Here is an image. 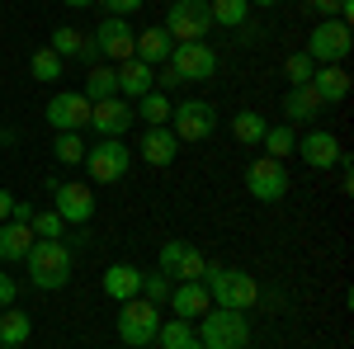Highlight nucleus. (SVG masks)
<instances>
[{
    "label": "nucleus",
    "mask_w": 354,
    "mask_h": 349,
    "mask_svg": "<svg viewBox=\"0 0 354 349\" xmlns=\"http://www.w3.org/2000/svg\"><path fill=\"white\" fill-rule=\"evenodd\" d=\"M203 288L213 297V307H232V312H245L260 302V283L241 274V269H227V265H208L203 269Z\"/></svg>",
    "instance_id": "nucleus-3"
},
{
    "label": "nucleus",
    "mask_w": 354,
    "mask_h": 349,
    "mask_svg": "<svg viewBox=\"0 0 354 349\" xmlns=\"http://www.w3.org/2000/svg\"><path fill=\"white\" fill-rule=\"evenodd\" d=\"M33 217V203L28 198H15V208H10V222H28Z\"/></svg>",
    "instance_id": "nucleus-42"
},
{
    "label": "nucleus",
    "mask_w": 354,
    "mask_h": 349,
    "mask_svg": "<svg viewBox=\"0 0 354 349\" xmlns=\"http://www.w3.org/2000/svg\"><path fill=\"white\" fill-rule=\"evenodd\" d=\"M15 293H19V283L0 269V312H5V307H15Z\"/></svg>",
    "instance_id": "nucleus-38"
},
{
    "label": "nucleus",
    "mask_w": 354,
    "mask_h": 349,
    "mask_svg": "<svg viewBox=\"0 0 354 349\" xmlns=\"http://www.w3.org/2000/svg\"><path fill=\"white\" fill-rule=\"evenodd\" d=\"M43 118H48L53 133H85L90 128V100L81 90H57L43 109Z\"/></svg>",
    "instance_id": "nucleus-8"
},
{
    "label": "nucleus",
    "mask_w": 354,
    "mask_h": 349,
    "mask_svg": "<svg viewBox=\"0 0 354 349\" xmlns=\"http://www.w3.org/2000/svg\"><path fill=\"white\" fill-rule=\"evenodd\" d=\"M175 85H185V81H180V76H175L170 66H156V90H161V95H170Z\"/></svg>",
    "instance_id": "nucleus-40"
},
{
    "label": "nucleus",
    "mask_w": 354,
    "mask_h": 349,
    "mask_svg": "<svg viewBox=\"0 0 354 349\" xmlns=\"http://www.w3.org/2000/svg\"><path fill=\"white\" fill-rule=\"evenodd\" d=\"M113 302H128V297H142V269L137 265H109L104 269V283H100Z\"/></svg>",
    "instance_id": "nucleus-22"
},
{
    "label": "nucleus",
    "mask_w": 354,
    "mask_h": 349,
    "mask_svg": "<svg viewBox=\"0 0 354 349\" xmlns=\"http://www.w3.org/2000/svg\"><path fill=\"white\" fill-rule=\"evenodd\" d=\"M170 109H175V100H170V95H161V90H147V95L133 104V113L147 123V128H156V123H170Z\"/></svg>",
    "instance_id": "nucleus-26"
},
{
    "label": "nucleus",
    "mask_w": 354,
    "mask_h": 349,
    "mask_svg": "<svg viewBox=\"0 0 354 349\" xmlns=\"http://www.w3.org/2000/svg\"><path fill=\"white\" fill-rule=\"evenodd\" d=\"M28 335H33V321H28V312H15V307H5V312H0V345H5V349H24Z\"/></svg>",
    "instance_id": "nucleus-25"
},
{
    "label": "nucleus",
    "mask_w": 354,
    "mask_h": 349,
    "mask_svg": "<svg viewBox=\"0 0 354 349\" xmlns=\"http://www.w3.org/2000/svg\"><path fill=\"white\" fill-rule=\"evenodd\" d=\"M137 151H142V161L147 165H175V156H180V137L170 133V123H156V128H147L142 133V142H137Z\"/></svg>",
    "instance_id": "nucleus-17"
},
{
    "label": "nucleus",
    "mask_w": 354,
    "mask_h": 349,
    "mask_svg": "<svg viewBox=\"0 0 354 349\" xmlns=\"http://www.w3.org/2000/svg\"><path fill=\"white\" fill-rule=\"evenodd\" d=\"M194 335L203 349H245L250 345V321H245V312H232V307H208L194 321Z\"/></svg>",
    "instance_id": "nucleus-2"
},
{
    "label": "nucleus",
    "mask_w": 354,
    "mask_h": 349,
    "mask_svg": "<svg viewBox=\"0 0 354 349\" xmlns=\"http://www.w3.org/2000/svg\"><path fill=\"white\" fill-rule=\"evenodd\" d=\"M53 208L62 213L66 227H85L90 217H95V189L81 185V180H53Z\"/></svg>",
    "instance_id": "nucleus-12"
},
{
    "label": "nucleus",
    "mask_w": 354,
    "mask_h": 349,
    "mask_svg": "<svg viewBox=\"0 0 354 349\" xmlns=\"http://www.w3.org/2000/svg\"><path fill=\"white\" fill-rule=\"evenodd\" d=\"M81 62H90V66L100 62V48H95V38H85V43H81Z\"/></svg>",
    "instance_id": "nucleus-43"
},
{
    "label": "nucleus",
    "mask_w": 354,
    "mask_h": 349,
    "mask_svg": "<svg viewBox=\"0 0 354 349\" xmlns=\"http://www.w3.org/2000/svg\"><path fill=\"white\" fill-rule=\"evenodd\" d=\"M307 85L317 90V100H322V104H340V100L350 95V71H345V66H317Z\"/></svg>",
    "instance_id": "nucleus-21"
},
{
    "label": "nucleus",
    "mask_w": 354,
    "mask_h": 349,
    "mask_svg": "<svg viewBox=\"0 0 354 349\" xmlns=\"http://www.w3.org/2000/svg\"><path fill=\"white\" fill-rule=\"evenodd\" d=\"M250 5H265V10H270V5H279V0H250Z\"/></svg>",
    "instance_id": "nucleus-46"
},
{
    "label": "nucleus",
    "mask_w": 354,
    "mask_h": 349,
    "mask_svg": "<svg viewBox=\"0 0 354 349\" xmlns=\"http://www.w3.org/2000/svg\"><path fill=\"white\" fill-rule=\"evenodd\" d=\"M161 307L156 302H147V297H128V302H118V340L128 349H147L156 345V330H161Z\"/></svg>",
    "instance_id": "nucleus-4"
},
{
    "label": "nucleus",
    "mask_w": 354,
    "mask_h": 349,
    "mask_svg": "<svg viewBox=\"0 0 354 349\" xmlns=\"http://www.w3.org/2000/svg\"><path fill=\"white\" fill-rule=\"evenodd\" d=\"M322 109H326V104L317 100V90H312V85H293V90H288V100H283V113H288V123H312Z\"/></svg>",
    "instance_id": "nucleus-24"
},
{
    "label": "nucleus",
    "mask_w": 354,
    "mask_h": 349,
    "mask_svg": "<svg viewBox=\"0 0 354 349\" xmlns=\"http://www.w3.org/2000/svg\"><path fill=\"white\" fill-rule=\"evenodd\" d=\"M53 156L62 165H81L85 161V137L81 133H57L53 137Z\"/></svg>",
    "instance_id": "nucleus-33"
},
{
    "label": "nucleus",
    "mask_w": 354,
    "mask_h": 349,
    "mask_svg": "<svg viewBox=\"0 0 354 349\" xmlns=\"http://www.w3.org/2000/svg\"><path fill=\"white\" fill-rule=\"evenodd\" d=\"M0 349H5V345H0Z\"/></svg>",
    "instance_id": "nucleus-49"
},
{
    "label": "nucleus",
    "mask_w": 354,
    "mask_h": 349,
    "mask_svg": "<svg viewBox=\"0 0 354 349\" xmlns=\"http://www.w3.org/2000/svg\"><path fill=\"white\" fill-rule=\"evenodd\" d=\"M10 208H15V194H10V189H0V222H10Z\"/></svg>",
    "instance_id": "nucleus-44"
},
{
    "label": "nucleus",
    "mask_w": 354,
    "mask_h": 349,
    "mask_svg": "<svg viewBox=\"0 0 354 349\" xmlns=\"http://www.w3.org/2000/svg\"><path fill=\"white\" fill-rule=\"evenodd\" d=\"M307 5H312L322 19H335V15H340V0H307Z\"/></svg>",
    "instance_id": "nucleus-41"
},
{
    "label": "nucleus",
    "mask_w": 354,
    "mask_h": 349,
    "mask_svg": "<svg viewBox=\"0 0 354 349\" xmlns=\"http://www.w3.org/2000/svg\"><path fill=\"white\" fill-rule=\"evenodd\" d=\"M298 156L312 170H335V161L345 156V147H340V137L326 133V128H312L307 137H298Z\"/></svg>",
    "instance_id": "nucleus-15"
},
{
    "label": "nucleus",
    "mask_w": 354,
    "mask_h": 349,
    "mask_svg": "<svg viewBox=\"0 0 354 349\" xmlns=\"http://www.w3.org/2000/svg\"><path fill=\"white\" fill-rule=\"evenodd\" d=\"M165 33L175 43H203L213 33V15H208V0H170L165 10Z\"/></svg>",
    "instance_id": "nucleus-6"
},
{
    "label": "nucleus",
    "mask_w": 354,
    "mask_h": 349,
    "mask_svg": "<svg viewBox=\"0 0 354 349\" xmlns=\"http://www.w3.org/2000/svg\"><path fill=\"white\" fill-rule=\"evenodd\" d=\"M62 5H71V10H90V5H100V0H62Z\"/></svg>",
    "instance_id": "nucleus-45"
},
{
    "label": "nucleus",
    "mask_w": 354,
    "mask_h": 349,
    "mask_svg": "<svg viewBox=\"0 0 354 349\" xmlns=\"http://www.w3.org/2000/svg\"><path fill=\"white\" fill-rule=\"evenodd\" d=\"M128 165H133V147L123 137H100L95 147H85V170L100 185H118L128 175Z\"/></svg>",
    "instance_id": "nucleus-5"
},
{
    "label": "nucleus",
    "mask_w": 354,
    "mask_h": 349,
    "mask_svg": "<svg viewBox=\"0 0 354 349\" xmlns=\"http://www.w3.org/2000/svg\"><path fill=\"white\" fill-rule=\"evenodd\" d=\"M0 147H5V142H0Z\"/></svg>",
    "instance_id": "nucleus-48"
},
{
    "label": "nucleus",
    "mask_w": 354,
    "mask_h": 349,
    "mask_svg": "<svg viewBox=\"0 0 354 349\" xmlns=\"http://www.w3.org/2000/svg\"><path fill=\"white\" fill-rule=\"evenodd\" d=\"M156 345H161V349H194V345H198L194 321H185V317H170V321H161V330H156Z\"/></svg>",
    "instance_id": "nucleus-27"
},
{
    "label": "nucleus",
    "mask_w": 354,
    "mask_h": 349,
    "mask_svg": "<svg viewBox=\"0 0 354 349\" xmlns=\"http://www.w3.org/2000/svg\"><path fill=\"white\" fill-rule=\"evenodd\" d=\"M265 118L255 113V109H241L236 118H232V133H236V142H245V147H260V137H265Z\"/></svg>",
    "instance_id": "nucleus-32"
},
{
    "label": "nucleus",
    "mask_w": 354,
    "mask_h": 349,
    "mask_svg": "<svg viewBox=\"0 0 354 349\" xmlns=\"http://www.w3.org/2000/svg\"><path fill=\"white\" fill-rule=\"evenodd\" d=\"M312 71H317V62H312L307 53H293L288 62H283V76H288V90H293V85H307V81H312Z\"/></svg>",
    "instance_id": "nucleus-36"
},
{
    "label": "nucleus",
    "mask_w": 354,
    "mask_h": 349,
    "mask_svg": "<svg viewBox=\"0 0 354 349\" xmlns=\"http://www.w3.org/2000/svg\"><path fill=\"white\" fill-rule=\"evenodd\" d=\"M170 288H175V283L165 279L161 269H156V274H142V297H147V302H156V307H161L165 297H170Z\"/></svg>",
    "instance_id": "nucleus-37"
},
{
    "label": "nucleus",
    "mask_w": 354,
    "mask_h": 349,
    "mask_svg": "<svg viewBox=\"0 0 354 349\" xmlns=\"http://www.w3.org/2000/svg\"><path fill=\"white\" fill-rule=\"evenodd\" d=\"M104 5H109V15H118V19H128V15H137V10H142L147 0H104Z\"/></svg>",
    "instance_id": "nucleus-39"
},
{
    "label": "nucleus",
    "mask_w": 354,
    "mask_h": 349,
    "mask_svg": "<svg viewBox=\"0 0 354 349\" xmlns=\"http://www.w3.org/2000/svg\"><path fill=\"white\" fill-rule=\"evenodd\" d=\"M245 189H250L255 203H279V198L288 194V165L274 161V156L250 161V170H245Z\"/></svg>",
    "instance_id": "nucleus-10"
},
{
    "label": "nucleus",
    "mask_w": 354,
    "mask_h": 349,
    "mask_svg": "<svg viewBox=\"0 0 354 349\" xmlns=\"http://www.w3.org/2000/svg\"><path fill=\"white\" fill-rule=\"evenodd\" d=\"M62 66H66V62H62L53 48H38V53L28 57V76H33V81H43V85L62 81Z\"/></svg>",
    "instance_id": "nucleus-30"
},
{
    "label": "nucleus",
    "mask_w": 354,
    "mask_h": 349,
    "mask_svg": "<svg viewBox=\"0 0 354 349\" xmlns=\"http://www.w3.org/2000/svg\"><path fill=\"white\" fill-rule=\"evenodd\" d=\"M350 48H354L350 24H340V19H322V24H312L307 48H302V53L312 57L317 66H340V62L350 57Z\"/></svg>",
    "instance_id": "nucleus-7"
},
{
    "label": "nucleus",
    "mask_w": 354,
    "mask_h": 349,
    "mask_svg": "<svg viewBox=\"0 0 354 349\" xmlns=\"http://www.w3.org/2000/svg\"><path fill=\"white\" fill-rule=\"evenodd\" d=\"M81 43H85V38H81V33H76L71 24H57V28H53V43H48V48H53L62 62H71V57H81Z\"/></svg>",
    "instance_id": "nucleus-35"
},
{
    "label": "nucleus",
    "mask_w": 354,
    "mask_h": 349,
    "mask_svg": "<svg viewBox=\"0 0 354 349\" xmlns=\"http://www.w3.org/2000/svg\"><path fill=\"white\" fill-rule=\"evenodd\" d=\"M133 43H137L133 24L118 19V15H109L104 24L95 28V48H100V57H109V62H128L133 57Z\"/></svg>",
    "instance_id": "nucleus-16"
},
{
    "label": "nucleus",
    "mask_w": 354,
    "mask_h": 349,
    "mask_svg": "<svg viewBox=\"0 0 354 349\" xmlns=\"http://www.w3.org/2000/svg\"><path fill=\"white\" fill-rule=\"evenodd\" d=\"M165 302H170V307H175V317H185V321H198V317L213 307V297H208L203 283H175Z\"/></svg>",
    "instance_id": "nucleus-20"
},
{
    "label": "nucleus",
    "mask_w": 354,
    "mask_h": 349,
    "mask_svg": "<svg viewBox=\"0 0 354 349\" xmlns=\"http://www.w3.org/2000/svg\"><path fill=\"white\" fill-rule=\"evenodd\" d=\"M28 232L38 236V241H62V232H66V222H62V213H38L33 208V217H28Z\"/></svg>",
    "instance_id": "nucleus-34"
},
{
    "label": "nucleus",
    "mask_w": 354,
    "mask_h": 349,
    "mask_svg": "<svg viewBox=\"0 0 354 349\" xmlns=\"http://www.w3.org/2000/svg\"><path fill=\"white\" fill-rule=\"evenodd\" d=\"M24 269H28V283L43 288V293H57L71 283V245L66 241H33L24 255Z\"/></svg>",
    "instance_id": "nucleus-1"
},
{
    "label": "nucleus",
    "mask_w": 354,
    "mask_h": 349,
    "mask_svg": "<svg viewBox=\"0 0 354 349\" xmlns=\"http://www.w3.org/2000/svg\"><path fill=\"white\" fill-rule=\"evenodd\" d=\"M38 241L33 232H28V222H0V260H24L28 255V245Z\"/></svg>",
    "instance_id": "nucleus-23"
},
{
    "label": "nucleus",
    "mask_w": 354,
    "mask_h": 349,
    "mask_svg": "<svg viewBox=\"0 0 354 349\" xmlns=\"http://www.w3.org/2000/svg\"><path fill=\"white\" fill-rule=\"evenodd\" d=\"M133 123H137L133 104H128V100H118V95L90 104V133H95V137H123Z\"/></svg>",
    "instance_id": "nucleus-14"
},
{
    "label": "nucleus",
    "mask_w": 354,
    "mask_h": 349,
    "mask_svg": "<svg viewBox=\"0 0 354 349\" xmlns=\"http://www.w3.org/2000/svg\"><path fill=\"white\" fill-rule=\"evenodd\" d=\"M180 81H213V71H218V53L208 48V43H175V53L165 62Z\"/></svg>",
    "instance_id": "nucleus-13"
},
{
    "label": "nucleus",
    "mask_w": 354,
    "mask_h": 349,
    "mask_svg": "<svg viewBox=\"0 0 354 349\" xmlns=\"http://www.w3.org/2000/svg\"><path fill=\"white\" fill-rule=\"evenodd\" d=\"M208 15H213V24L241 28L250 19V0H208Z\"/></svg>",
    "instance_id": "nucleus-31"
},
{
    "label": "nucleus",
    "mask_w": 354,
    "mask_h": 349,
    "mask_svg": "<svg viewBox=\"0 0 354 349\" xmlns=\"http://www.w3.org/2000/svg\"><path fill=\"white\" fill-rule=\"evenodd\" d=\"M203 269H208V260L189 241H165L161 245V274L170 283H203Z\"/></svg>",
    "instance_id": "nucleus-11"
},
{
    "label": "nucleus",
    "mask_w": 354,
    "mask_h": 349,
    "mask_svg": "<svg viewBox=\"0 0 354 349\" xmlns=\"http://www.w3.org/2000/svg\"><path fill=\"white\" fill-rule=\"evenodd\" d=\"M194 349H203V345H194Z\"/></svg>",
    "instance_id": "nucleus-47"
},
{
    "label": "nucleus",
    "mask_w": 354,
    "mask_h": 349,
    "mask_svg": "<svg viewBox=\"0 0 354 349\" xmlns=\"http://www.w3.org/2000/svg\"><path fill=\"white\" fill-rule=\"evenodd\" d=\"M260 147H265V156H274V161H288V156L298 151V137H293L288 123H283V128H265Z\"/></svg>",
    "instance_id": "nucleus-29"
},
{
    "label": "nucleus",
    "mask_w": 354,
    "mask_h": 349,
    "mask_svg": "<svg viewBox=\"0 0 354 349\" xmlns=\"http://www.w3.org/2000/svg\"><path fill=\"white\" fill-rule=\"evenodd\" d=\"M113 76H118V100H128V104L142 100L147 90H156V66H147V62H137V57L118 62Z\"/></svg>",
    "instance_id": "nucleus-18"
},
{
    "label": "nucleus",
    "mask_w": 354,
    "mask_h": 349,
    "mask_svg": "<svg viewBox=\"0 0 354 349\" xmlns=\"http://www.w3.org/2000/svg\"><path fill=\"white\" fill-rule=\"evenodd\" d=\"M170 118H175L170 133L180 137V142H208L213 128H218V109L208 104V100H180V104L170 109Z\"/></svg>",
    "instance_id": "nucleus-9"
},
{
    "label": "nucleus",
    "mask_w": 354,
    "mask_h": 349,
    "mask_svg": "<svg viewBox=\"0 0 354 349\" xmlns=\"http://www.w3.org/2000/svg\"><path fill=\"white\" fill-rule=\"evenodd\" d=\"M81 95L90 100V104H95V100H113V95H118V76H113V66H100V62H95L90 76H85Z\"/></svg>",
    "instance_id": "nucleus-28"
},
{
    "label": "nucleus",
    "mask_w": 354,
    "mask_h": 349,
    "mask_svg": "<svg viewBox=\"0 0 354 349\" xmlns=\"http://www.w3.org/2000/svg\"><path fill=\"white\" fill-rule=\"evenodd\" d=\"M170 53H175V38H170L161 24L142 28V33H137V43H133V57H137V62H147V66H165Z\"/></svg>",
    "instance_id": "nucleus-19"
}]
</instances>
